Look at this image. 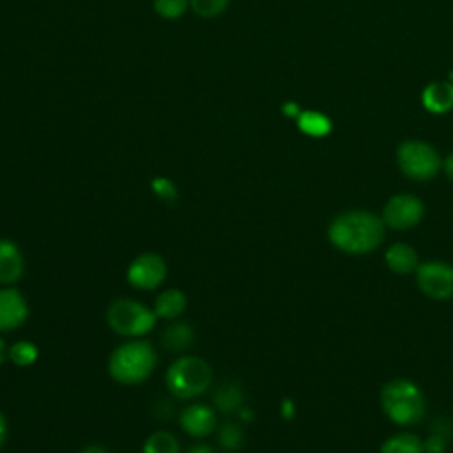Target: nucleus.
<instances>
[{"mask_svg": "<svg viewBox=\"0 0 453 453\" xmlns=\"http://www.w3.org/2000/svg\"><path fill=\"white\" fill-rule=\"evenodd\" d=\"M327 237L340 251L350 255L370 253L384 239V221L368 211H347L329 223Z\"/></svg>", "mask_w": 453, "mask_h": 453, "instance_id": "f257e3e1", "label": "nucleus"}, {"mask_svg": "<svg viewBox=\"0 0 453 453\" xmlns=\"http://www.w3.org/2000/svg\"><path fill=\"white\" fill-rule=\"evenodd\" d=\"M157 365L154 347L145 340H131L117 349L108 357V373L124 386H136L147 380Z\"/></svg>", "mask_w": 453, "mask_h": 453, "instance_id": "f03ea898", "label": "nucleus"}, {"mask_svg": "<svg viewBox=\"0 0 453 453\" xmlns=\"http://www.w3.org/2000/svg\"><path fill=\"white\" fill-rule=\"evenodd\" d=\"M380 407L393 423L414 425L425 414V396L414 382L395 379L382 388Z\"/></svg>", "mask_w": 453, "mask_h": 453, "instance_id": "7ed1b4c3", "label": "nucleus"}, {"mask_svg": "<svg viewBox=\"0 0 453 453\" xmlns=\"http://www.w3.org/2000/svg\"><path fill=\"white\" fill-rule=\"evenodd\" d=\"M212 370L209 363L198 356H182L173 361L165 375L166 389L180 398H196L211 386Z\"/></svg>", "mask_w": 453, "mask_h": 453, "instance_id": "20e7f679", "label": "nucleus"}, {"mask_svg": "<svg viewBox=\"0 0 453 453\" xmlns=\"http://www.w3.org/2000/svg\"><path fill=\"white\" fill-rule=\"evenodd\" d=\"M106 322L120 336L140 338L154 329L157 317L154 310L147 308L140 301L120 297L108 306Z\"/></svg>", "mask_w": 453, "mask_h": 453, "instance_id": "39448f33", "label": "nucleus"}, {"mask_svg": "<svg viewBox=\"0 0 453 453\" xmlns=\"http://www.w3.org/2000/svg\"><path fill=\"white\" fill-rule=\"evenodd\" d=\"M396 161L400 170L414 180L432 179L441 166L437 150L419 140H407L396 150Z\"/></svg>", "mask_w": 453, "mask_h": 453, "instance_id": "423d86ee", "label": "nucleus"}, {"mask_svg": "<svg viewBox=\"0 0 453 453\" xmlns=\"http://www.w3.org/2000/svg\"><path fill=\"white\" fill-rule=\"evenodd\" d=\"M418 287L432 299L453 297V265L439 260L419 264L416 269Z\"/></svg>", "mask_w": 453, "mask_h": 453, "instance_id": "0eeeda50", "label": "nucleus"}, {"mask_svg": "<svg viewBox=\"0 0 453 453\" xmlns=\"http://www.w3.org/2000/svg\"><path fill=\"white\" fill-rule=\"evenodd\" d=\"M126 278L133 288L154 290L166 278V262L156 253H143L129 264Z\"/></svg>", "mask_w": 453, "mask_h": 453, "instance_id": "6e6552de", "label": "nucleus"}, {"mask_svg": "<svg viewBox=\"0 0 453 453\" xmlns=\"http://www.w3.org/2000/svg\"><path fill=\"white\" fill-rule=\"evenodd\" d=\"M423 203L412 195H395L388 200L382 211V221L396 230H407L416 226L423 218Z\"/></svg>", "mask_w": 453, "mask_h": 453, "instance_id": "1a4fd4ad", "label": "nucleus"}, {"mask_svg": "<svg viewBox=\"0 0 453 453\" xmlns=\"http://www.w3.org/2000/svg\"><path fill=\"white\" fill-rule=\"evenodd\" d=\"M28 303L18 288H0V331L18 329L28 319Z\"/></svg>", "mask_w": 453, "mask_h": 453, "instance_id": "9d476101", "label": "nucleus"}, {"mask_svg": "<svg viewBox=\"0 0 453 453\" xmlns=\"http://www.w3.org/2000/svg\"><path fill=\"white\" fill-rule=\"evenodd\" d=\"M180 428L196 439L207 437L216 428V412L205 403H191L179 416Z\"/></svg>", "mask_w": 453, "mask_h": 453, "instance_id": "9b49d317", "label": "nucleus"}, {"mask_svg": "<svg viewBox=\"0 0 453 453\" xmlns=\"http://www.w3.org/2000/svg\"><path fill=\"white\" fill-rule=\"evenodd\" d=\"M25 273L23 253L11 239H0V285H12Z\"/></svg>", "mask_w": 453, "mask_h": 453, "instance_id": "f8f14e48", "label": "nucleus"}, {"mask_svg": "<svg viewBox=\"0 0 453 453\" xmlns=\"http://www.w3.org/2000/svg\"><path fill=\"white\" fill-rule=\"evenodd\" d=\"M421 101L428 111L446 113L453 108V85L446 81H434L425 87Z\"/></svg>", "mask_w": 453, "mask_h": 453, "instance_id": "ddd939ff", "label": "nucleus"}, {"mask_svg": "<svg viewBox=\"0 0 453 453\" xmlns=\"http://www.w3.org/2000/svg\"><path fill=\"white\" fill-rule=\"evenodd\" d=\"M386 264L388 267L396 273V274H409L418 269V253L405 242H396L388 248L386 255Z\"/></svg>", "mask_w": 453, "mask_h": 453, "instance_id": "4468645a", "label": "nucleus"}, {"mask_svg": "<svg viewBox=\"0 0 453 453\" xmlns=\"http://www.w3.org/2000/svg\"><path fill=\"white\" fill-rule=\"evenodd\" d=\"M186 304H188V299L182 290L166 288L157 294L152 310L157 319L172 320V319H177L186 310Z\"/></svg>", "mask_w": 453, "mask_h": 453, "instance_id": "2eb2a0df", "label": "nucleus"}, {"mask_svg": "<svg viewBox=\"0 0 453 453\" xmlns=\"http://www.w3.org/2000/svg\"><path fill=\"white\" fill-rule=\"evenodd\" d=\"M193 340H195L193 327L189 324H186V322L172 324L170 327H166V331L161 336L163 345L168 350H175V352L186 350L193 343Z\"/></svg>", "mask_w": 453, "mask_h": 453, "instance_id": "dca6fc26", "label": "nucleus"}, {"mask_svg": "<svg viewBox=\"0 0 453 453\" xmlns=\"http://www.w3.org/2000/svg\"><path fill=\"white\" fill-rule=\"evenodd\" d=\"M297 126L310 136H324L331 131V120L319 111H301L297 115Z\"/></svg>", "mask_w": 453, "mask_h": 453, "instance_id": "f3484780", "label": "nucleus"}, {"mask_svg": "<svg viewBox=\"0 0 453 453\" xmlns=\"http://www.w3.org/2000/svg\"><path fill=\"white\" fill-rule=\"evenodd\" d=\"M7 357L12 365L19 366V368H27L32 366L37 357H39V349L34 342L28 340H19L16 343H12L7 350Z\"/></svg>", "mask_w": 453, "mask_h": 453, "instance_id": "a211bd4d", "label": "nucleus"}, {"mask_svg": "<svg viewBox=\"0 0 453 453\" xmlns=\"http://www.w3.org/2000/svg\"><path fill=\"white\" fill-rule=\"evenodd\" d=\"M143 453H180V448L173 434L166 430H157L145 439Z\"/></svg>", "mask_w": 453, "mask_h": 453, "instance_id": "6ab92c4d", "label": "nucleus"}, {"mask_svg": "<svg viewBox=\"0 0 453 453\" xmlns=\"http://www.w3.org/2000/svg\"><path fill=\"white\" fill-rule=\"evenodd\" d=\"M423 449L425 448L416 435L403 432L389 437L382 444L380 453H423Z\"/></svg>", "mask_w": 453, "mask_h": 453, "instance_id": "aec40b11", "label": "nucleus"}, {"mask_svg": "<svg viewBox=\"0 0 453 453\" xmlns=\"http://www.w3.org/2000/svg\"><path fill=\"white\" fill-rule=\"evenodd\" d=\"M214 400V405L216 409L223 411V412H230V411H235L241 407V402H242V391L237 384H232V382H226L223 386H219L212 396Z\"/></svg>", "mask_w": 453, "mask_h": 453, "instance_id": "412c9836", "label": "nucleus"}, {"mask_svg": "<svg viewBox=\"0 0 453 453\" xmlns=\"http://www.w3.org/2000/svg\"><path fill=\"white\" fill-rule=\"evenodd\" d=\"M218 442L226 451L239 449L241 444H242V432H241V428L237 425H234V423L221 425V428L218 432Z\"/></svg>", "mask_w": 453, "mask_h": 453, "instance_id": "4be33fe9", "label": "nucleus"}, {"mask_svg": "<svg viewBox=\"0 0 453 453\" xmlns=\"http://www.w3.org/2000/svg\"><path fill=\"white\" fill-rule=\"evenodd\" d=\"M189 5L200 18H214L225 12L228 0H189Z\"/></svg>", "mask_w": 453, "mask_h": 453, "instance_id": "5701e85b", "label": "nucleus"}, {"mask_svg": "<svg viewBox=\"0 0 453 453\" xmlns=\"http://www.w3.org/2000/svg\"><path fill=\"white\" fill-rule=\"evenodd\" d=\"M189 5V0H154V11L166 19L180 18Z\"/></svg>", "mask_w": 453, "mask_h": 453, "instance_id": "b1692460", "label": "nucleus"}, {"mask_svg": "<svg viewBox=\"0 0 453 453\" xmlns=\"http://www.w3.org/2000/svg\"><path fill=\"white\" fill-rule=\"evenodd\" d=\"M150 188H152V191H154L156 196H159V198H163V200H166V202L177 200V188H175V184H173L170 179H166V177H154V179L150 180Z\"/></svg>", "mask_w": 453, "mask_h": 453, "instance_id": "393cba45", "label": "nucleus"}, {"mask_svg": "<svg viewBox=\"0 0 453 453\" xmlns=\"http://www.w3.org/2000/svg\"><path fill=\"white\" fill-rule=\"evenodd\" d=\"M5 441H7V419L0 411V448L5 444Z\"/></svg>", "mask_w": 453, "mask_h": 453, "instance_id": "a878e982", "label": "nucleus"}, {"mask_svg": "<svg viewBox=\"0 0 453 453\" xmlns=\"http://www.w3.org/2000/svg\"><path fill=\"white\" fill-rule=\"evenodd\" d=\"M188 453H214V451H212V448L207 446V444H195V446H191V448L188 449Z\"/></svg>", "mask_w": 453, "mask_h": 453, "instance_id": "bb28decb", "label": "nucleus"}, {"mask_svg": "<svg viewBox=\"0 0 453 453\" xmlns=\"http://www.w3.org/2000/svg\"><path fill=\"white\" fill-rule=\"evenodd\" d=\"M281 414H283L287 419L292 418V414H294V405H292V402L285 400V402L281 403Z\"/></svg>", "mask_w": 453, "mask_h": 453, "instance_id": "cd10ccee", "label": "nucleus"}, {"mask_svg": "<svg viewBox=\"0 0 453 453\" xmlns=\"http://www.w3.org/2000/svg\"><path fill=\"white\" fill-rule=\"evenodd\" d=\"M80 453H110V451L99 444H90V446L83 448Z\"/></svg>", "mask_w": 453, "mask_h": 453, "instance_id": "c85d7f7f", "label": "nucleus"}, {"mask_svg": "<svg viewBox=\"0 0 453 453\" xmlns=\"http://www.w3.org/2000/svg\"><path fill=\"white\" fill-rule=\"evenodd\" d=\"M444 172H446V175L453 180V152L446 157V161H444Z\"/></svg>", "mask_w": 453, "mask_h": 453, "instance_id": "c756f323", "label": "nucleus"}, {"mask_svg": "<svg viewBox=\"0 0 453 453\" xmlns=\"http://www.w3.org/2000/svg\"><path fill=\"white\" fill-rule=\"evenodd\" d=\"M283 111H285L287 115H299V113H301L299 108H297L296 104H292V103H287V104L283 106Z\"/></svg>", "mask_w": 453, "mask_h": 453, "instance_id": "7c9ffc66", "label": "nucleus"}, {"mask_svg": "<svg viewBox=\"0 0 453 453\" xmlns=\"http://www.w3.org/2000/svg\"><path fill=\"white\" fill-rule=\"evenodd\" d=\"M7 345H5V342L0 338V365L5 361V357H7Z\"/></svg>", "mask_w": 453, "mask_h": 453, "instance_id": "2f4dec72", "label": "nucleus"}]
</instances>
